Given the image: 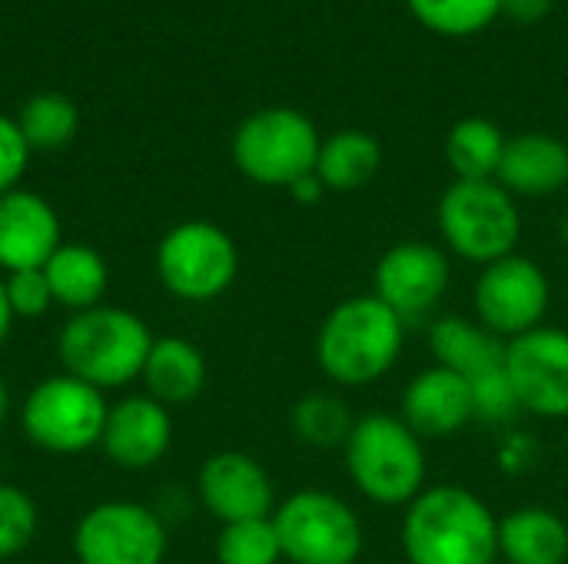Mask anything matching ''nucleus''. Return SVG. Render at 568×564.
Masks as SVG:
<instances>
[{"label":"nucleus","instance_id":"f257e3e1","mask_svg":"<svg viewBox=\"0 0 568 564\" xmlns=\"http://www.w3.org/2000/svg\"><path fill=\"white\" fill-rule=\"evenodd\" d=\"M399 545L409 564H496L499 519L463 485H426L403 512Z\"/></svg>","mask_w":568,"mask_h":564},{"label":"nucleus","instance_id":"f03ea898","mask_svg":"<svg viewBox=\"0 0 568 564\" xmlns=\"http://www.w3.org/2000/svg\"><path fill=\"white\" fill-rule=\"evenodd\" d=\"M406 322L373 293L336 302L316 329V366L343 389H366L389 376L406 346Z\"/></svg>","mask_w":568,"mask_h":564},{"label":"nucleus","instance_id":"7ed1b4c3","mask_svg":"<svg viewBox=\"0 0 568 564\" xmlns=\"http://www.w3.org/2000/svg\"><path fill=\"white\" fill-rule=\"evenodd\" d=\"M343 465L353 489L383 509H406L429 479L426 445L399 412L359 416L343 445Z\"/></svg>","mask_w":568,"mask_h":564},{"label":"nucleus","instance_id":"20e7f679","mask_svg":"<svg viewBox=\"0 0 568 564\" xmlns=\"http://www.w3.org/2000/svg\"><path fill=\"white\" fill-rule=\"evenodd\" d=\"M153 332L143 316L123 306H93L73 312L57 339V352L67 376L110 392L140 379L143 362L153 349Z\"/></svg>","mask_w":568,"mask_h":564},{"label":"nucleus","instance_id":"39448f33","mask_svg":"<svg viewBox=\"0 0 568 564\" xmlns=\"http://www.w3.org/2000/svg\"><path fill=\"white\" fill-rule=\"evenodd\" d=\"M436 226L446 253L479 269L519 253L523 239L519 203L496 180H453L436 203Z\"/></svg>","mask_w":568,"mask_h":564},{"label":"nucleus","instance_id":"423d86ee","mask_svg":"<svg viewBox=\"0 0 568 564\" xmlns=\"http://www.w3.org/2000/svg\"><path fill=\"white\" fill-rule=\"evenodd\" d=\"M323 136L316 123L293 106H266L250 113L233 133V163L256 183L290 189L306 173H316Z\"/></svg>","mask_w":568,"mask_h":564},{"label":"nucleus","instance_id":"0eeeda50","mask_svg":"<svg viewBox=\"0 0 568 564\" xmlns=\"http://www.w3.org/2000/svg\"><path fill=\"white\" fill-rule=\"evenodd\" d=\"M273 529L290 564H356L366 548V532L356 509L323 489H303L283 499L273 512Z\"/></svg>","mask_w":568,"mask_h":564},{"label":"nucleus","instance_id":"6e6552de","mask_svg":"<svg viewBox=\"0 0 568 564\" xmlns=\"http://www.w3.org/2000/svg\"><path fill=\"white\" fill-rule=\"evenodd\" d=\"M156 279L180 302L220 299L240 273V249L233 236L210 219L176 223L156 243Z\"/></svg>","mask_w":568,"mask_h":564},{"label":"nucleus","instance_id":"1a4fd4ad","mask_svg":"<svg viewBox=\"0 0 568 564\" xmlns=\"http://www.w3.org/2000/svg\"><path fill=\"white\" fill-rule=\"evenodd\" d=\"M106 399L77 376H47L37 382L20 409L23 435L50 455H80L100 445L106 425Z\"/></svg>","mask_w":568,"mask_h":564},{"label":"nucleus","instance_id":"9d476101","mask_svg":"<svg viewBox=\"0 0 568 564\" xmlns=\"http://www.w3.org/2000/svg\"><path fill=\"white\" fill-rule=\"evenodd\" d=\"M549 306H552L549 276L532 256L523 253L483 266L473 283V319L506 342L546 326Z\"/></svg>","mask_w":568,"mask_h":564},{"label":"nucleus","instance_id":"9b49d317","mask_svg":"<svg viewBox=\"0 0 568 564\" xmlns=\"http://www.w3.org/2000/svg\"><path fill=\"white\" fill-rule=\"evenodd\" d=\"M453 283L446 246L429 239H399L373 266V296L386 302L406 326L433 322Z\"/></svg>","mask_w":568,"mask_h":564},{"label":"nucleus","instance_id":"f8f14e48","mask_svg":"<svg viewBox=\"0 0 568 564\" xmlns=\"http://www.w3.org/2000/svg\"><path fill=\"white\" fill-rule=\"evenodd\" d=\"M166 548L163 519L126 499L87 509L73 529V555L80 564H163Z\"/></svg>","mask_w":568,"mask_h":564},{"label":"nucleus","instance_id":"ddd939ff","mask_svg":"<svg viewBox=\"0 0 568 564\" xmlns=\"http://www.w3.org/2000/svg\"><path fill=\"white\" fill-rule=\"evenodd\" d=\"M506 376L523 412L536 419H568V332L539 326L506 342Z\"/></svg>","mask_w":568,"mask_h":564},{"label":"nucleus","instance_id":"4468645a","mask_svg":"<svg viewBox=\"0 0 568 564\" xmlns=\"http://www.w3.org/2000/svg\"><path fill=\"white\" fill-rule=\"evenodd\" d=\"M196 495H200V505L220 525L270 519L276 512V489H273L270 472L263 469V462L236 449L213 452L200 465Z\"/></svg>","mask_w":568,"mask_h":564},{"label":"nucleus","instance_id":"2eb2a0df","mask_svg":"<svg viewBox=\"0 0 568 564\" xmlns=\"http://www.w3.org/2000/svg\"><path fill=\"white\" fill-rule=\"evenodd\" d=\"M100 445H103L106 459L120 469L140 472V469L156 465L173 445L170 409L160 406L156 399H150L146 392L113 402L106 412Z\"/></svg>","mask_w":568,"mask_h":564},{"label":"nucleus","instance_id":"dca6fc26","mask_svg":"<svg viewBox=\"0 0 568 564\" xmlns=\"http://www.w3.org/2000/svg\"><path fill=\"white\" fill-rule=\"evenodd\" d=\"M399 419L419 439H449L463 432L469 422H476L469 379L433 362L406 382L399 399Z\"/></svg>","mask_w":568,"mask_h":564},{"label":"nucleus","instance_id":"f3484780","mask_svg":"<svg viewBox=\"0 0 568 564\" xmlns=\"http://www.w3.org/2000/svg\"><path fill=\"white\" fill-rule=\"evenodd\" d=\"M60 216L57 209L30 189H10L0 196V269H43L60 249Z\"/></svg>","mask_w":568,"mask_h":564},{"label":"nucleus","instance_id":"a211bd4d","mask_svg":"<svg viewBox=\"0 0 568 564\" xmlns=\"http://www.w3.org/2000/svg\"><path fill=\"white\" fill-rule=\"evenodd\" d=\"M496 183L516 199L556 196L568 186V146L552 133H519L506 140Z\"/></svg>","mask_w":568,"mask_h":564},{"label":"nucleus","instance_id":"6ab92c4d","mask_svg":"<svg viewBox=\"0 0 568 564\" xmlns=\"http://www.w3.org/2000/svg\"><path fill=\"white\" fill-rule=\"evenodd\" d=\"M426 339L433 362L469 382L489 369H499L506 359V339L489 332L473 316H436L429 322Z\"/></svg>","mask_w":568,"mask_h":564},{"label":"nucleus","instance_id":"aec40b11","mask_svg":"<svg viewBox=\"0 0 568 564\" xmlns=\"http://www.w3.org/2000/svg\"><path fill=\"white\" fill-rule=\"evenodd\" d=\"M206 376H210L206 356L200 352L196 342H190L183 336L153 339V349H150L143 372H140L146 396L166 409L196 402L200 392L206 389Z\"/></svg>","mask_w":568,"mask_h":564},{"label":"nucleus","instance_id":"412c9836","mask_svg":"<svg viewBox=\"0 0 568 564\" xmlns=\"http://www.w3.org/2000/svg\"><path fill=\"white\" fill-rule=\"evenodd\" d=\"M499 558L509 564H566L568 522L546 505H523L503 515Z\"/></svg>","mask_w":568,"mask_h":564},{"label":"nucleus","instance_id":"4be33fe9","mask_svg":"<svg viewBox=\"0 0 568 564\" xmlns=\"http://www.w3.org/2000/svg\"><path fill=\"white\" fill-rule=\"evenodd\" d=\"M43 276L50 283L53 302L70 312L100 306L110 286L106 259L87 243H60V249L47 259Z\"/></svg>","mask_w":568,"mask_h":564},{"label":"nucleus","instance_id":"5701e85b","mask_svg":"<svg viewBox=\"0 0 568 564\" xmlns=\"http://www.w3.org/2000/svg\"><path fill=\"white\" fill-rule=\"evenodd\" d=\"M383 170V143L366 130H339L323 140L316 176L329 193H356Z\"/></svg>","mask_w":568,"mask_h":564},{"label":"nucleus","instance_id":"b1692460","mask_svg":"<svg viewBox=\"0 0 568 564\" xmlns=\"http://www.w3.org/2000/svg\"><path fill=\"white\" fill-rule=\"evenodd\" d=\"M506 133L489 116H463L446 133V163L456 180H496Z\"/></svg>","mask_w":568,"mask_h":564},{"label":"nucleus","instance_id":"393cba45","mask_svg":"<svg viewBox=\"0 0 568 564\" xmlns=\"http://www.w3.org/2000/svg\"><path fill=\"white\" fill-rule=\"evenodd\" d=\"M290 425H293V435L303 445L320 449V452H329V449L343 452V445H346V439H349V432L356 425V416H353L349 402L339 392L320 389V392H306L293 406Z\"/></svg>","mask_w":568,"mask_h":564},{"label":"nucleus","instance_id":"a878e982","mask_svg":"<svg viewBox=\"0 0 568 564\" xmlns=\"http://www.w3.org/2000/svg\"><path fill=\"white\" fill-rule=\"evenodd\" d=\"M17 126L30 150H60L73 140L80 113L60 93H37L20 106Z\"/></svg>","mask_w":568,"mask_h":564},{"label":"nucleus","instance_id":"bb28decb","mask_svg":"<svg viewBox=\"0 0 568 564\" xmlns=\"http://www.w3.org/2000/svg\"><path fill=\"white\" fill-rule=\"evenodd\" d=\"M406 7L439 37H473L503 13V0H406Z\"/></svg>","mask_w":568,"mask_h":564},{"label":"nucleus","instance_id":"cd10ccee","mask_svg":"<svg viewBox=\"0 0 568 564\" xmlns=\"http://www.w3.org/2000/svg\"><path fill=\"white\" fill-rule=\"evenodd\" d=\"M216 562L220 564H280L283 548L270 519H250V522H233L220 525L216 535Z\"/></svg>","mask_w":568,"mask_h":564},{"label":"nucleus","instance_id":"c85d7f7f","mask_svg":"<svg viewBox=\"0 0 568 564\" xmlns=\"http://www.w3.org/2000/svg\"><path fill=\"white\" fill-rule=\"evenodd\" d=\"M37 529H40L37 502L23 489L0 482V562H10L20 552H27L30 542L37 539Z\"/></svg>","mask_w":568,"mask_h":564},{"label":"nucleus","instance_id":"c756f323","mask_svg":"<svg viewBox=\"0 0 568 564\" xmlns=\"http://www.w3.org/2000/svg\"><path fill=\"white\" fill-rule=\"evenodd\" d=\"M473 389V412H476V422H486V425H509L523 406L516 399V389L506 376V366L499 369H489L483 372L479 379L469 382Z\"/></svg>","mask_w":568,"mask_h":564},{"label":"nucleus","instance_id":"7c9ffc66","mask_svg":"<svg viewBox=\"0 0 568 564\" xmlns=\"http://www.w3.org/2000/svg\"><path fill=\"white\" fill-rule=\"evenodd\" d=\"M3 286H7V299H10V309H13L17 319H40L53 306V293H50V283H47L43 269L7 273Z\"/></svg>","mask_w":568,"mask_h":564},{"label":"nucleus","instance_id":"2f4dec72","mask_svg":"<svg viewBox=\"0 0 568 564\" xmlns=\"http://www.w3.org/2000/svg\"><path fill=\"white\" fill-rule=\"evenodd\" d=\"M27 160H30V146L23 140L17 120L0 113V196L17 189V183L27 170Z\"/></svg>","mask_w":568,"mask_h":564},{"label":"nucleus","instance_id":"473e14b6","mask_svg":"<svg viewBox=\"0 0 568 564\" xmlns=\"http://www.w3.org/2000/svg\"><path fill=\"white\" fill-rule=\"evenodd\" d=\"M499 472L509 475V479H519V475H529L539 462H542V445L532 432H506V439L499 442Z\"/></svg>","mask_w":568,"mask_h":564},{"label":"nucleus","instance_id":"72a5a7b5","mask_svg":"<svg viewBox=\"0 0 568 564\" xmlns=\"http://www.w3.org/2000/svg\"><path fill=\"white\" fill-rule=\"evenodd\" d=\"M503 13L516 23H539L552 13V0H503Z\"/></svg>","mask_w":568,"mask_h":564},{"label":"nucleus","instance_id":"f704fd0d","mask_svg":"<svg viewBox=\"0 0 568 564\" xmlns=\"http://www.w3.org/2000/svg\"><path fill=\"white\" fill-rule=\"evenodd\" d=\"M326 193H329V189L323 186V180H320L316 173H306L303 180H296V183L290 186V196H293L300 206H316Z\"/></svg>","mask_w":568,"mask_h":564},{"label":"nucleus","instance_id":"c9c22d12","mask_svg":"<svg viewBox=\"0 0 568 564\" xmlns=\"http://www.w3.org/2000/svg\"><path fill=\"white\" fill-rule=\"evenodd\" d=\"M13 309H10V299H7V286H3V276H0V346L7 342L10 329H13Z\"/></svg>","mask_w":568,"mask_h":564},{"label":"nucleus","instance_id":"e433bc0d","mask_svg":"<svg viewBox=\"0 0 568 564\" xmlns=\"http://www.w3.org/2000/svg\"><path fill=\"white\" fill-rule=\"evenodd\" d=\"M7 412H10V389H7V382L0 376V425L7 422Z\"/></svg>","mask_w":568,"mask_h":564},{"label":"nucleus","instance_id":"4c0bfd02","mask_svg":"<svg viewBox=\"0 0 568 564\" xmlns=\"http://www.w3.org/2000/svg\"><path fill=\"white\" fill-rule=\"evenodd\" d=\"M559 236H562V243L568 246V213L559 219Z\"/></svg>","mask_w":568,"mask_h":564}]
</instances>
